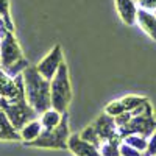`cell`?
Masks as SVG:
<instances>
[{"mask_svg":"<svg viewBox=\"0 0 156 156\" xmlns=\"http://www.w3.org/2000/svg\"><path fill=\"white\" fill-rule=\"evenodd\" d=\"M25 84V98L28 105L37 112L42 114L51 109V95H50V81L44 78L39 70L28 66L22 72Z\"/></svg>","mask_w":156,"mask_h":156,"instance_id":"1","label":"cell"},{"mask_svg":"<svg viewBox=\"0 0 156 156\" xmlns=\"http://www.w3.org/2000/svg\"><path fill=\"white\" fill-rule=\"evenodd\" d=\"M50 95H51V108L58 112H67V108L72 101V84L69 69L66 62H61V66L55 76L50 81Z\"/></svg>","mask_w":156,"mask_h":156,"instance_id":"2","label":"cell"},{"mask_svg":"<svg viewBox=\"0 0 156 156\" xmlns=\"http://www.w3.org/2000/svg\"><path fill=\"white\" fill-rule=\"evenodd\" d=\"M0 109L8 115L9 122L12 123V126L17 131H20L28 122L37 119V112L28 105L27 98H25V94L19 95L17 98H12V100L0 98Z\"/></svg>","mask_w":156,"mask_h":156,"instance_id":"3","label":"cell"},{"mask_svg":"<svg viewBox=\"0 0 156 156\" xmlns=\"http://www.w3.org/2000/svg\"><path fill=\"white\" fill-rule=\"evenodd\" d=\"M69 140V114L64 112L62 119L58 126L51 129H42V133L39 134L37 139L30 142V147H39V148H59L66 150L69 148L67 145Z\"/></svg>","mask_w":156,"mask_h":156,"instance_id":"4","label":"cell"},{"mask_svg":"<svg viewBox=\"0 0 156 156\" xmlns=\"http://www.w3.org/2000/svg\"><path fill=\"white\" fill-rule=\"evenodd\" d=\"M20 59H23L22 48L12 31L8 30L0 37V66H2V69H6Z\"/></svg>","mask_w":156,"mask_h":156,"instance_id":"5","label":"cell"},{"mask_svg":"<svg viewBox=\"0 0 156 156\" xmlns=\"http://www.w3.org/2000/svg\"><path fill=\"white\" fill-rule=\"evenodd\" d=\"M62 50H61V45H55L51 48L48 53L42 58V61L36 66V69L39 70L44 78H47L48 81H51V78L55 76V73L58 72L61 62H62Z\"/></svg>","mask_w":156,"mask_h":156,"instance_id":"6","label":"cell"},{"mask_svg":"<svg viewBox=\"0 0 156 156\" xmlns=\"http://www.w3.org/2000/svg\"><path fill=\"white\" fill-rule=\"evenodd\" d=\"M67 145H69V150L75 156H101L98 148L92 145L90 142H86L84 139H81L80 134L70 136L67 140Z\"/></svg>","mask_w":156,"mask_h":156,"instance_id":"7","label":"cell"},{"mask_svg":"<svg viewBox=\"0 0 156 156\" xmlns=\"http://www.w3.org/2000/svg\"><path fill=\"white\" fill-rule=\"evenodd\" d=\"M115 6H117V12H119L123 23L133 25L136 22L137 8H136L134 0H115Z\"/></svg>","mask_w":156,"mask_h":156,"instance_id":"8","label":"cell"},{"mask_svg":"<svg viewBox=\"0 0 156 156\" xmlns=\"http://www.w3.org/2000/svg\"><path fill=\"white\" fill-rule=\"evenodd\" d=\"M136 22L153 41H156V16H153L147 9H137Z\"/></svg>","mask_w":156,"mask_h":156,"instance_id":"9","label":"cell"},{"mask_svg":"<svg viewBox=\"0 0 156 156\" xmlns=\"http://www.w3.org/2000/svg\"><path fill=\"white\" fill-rule=\"evenodd\" d=\"M0 140H22V136L12 126L8 115L0 109Z\"/></svg>","mask_w":156,"mask_h":156,"instance_id":"10","label":"cell"},{"mask_svg":"<svg viewBox=\"0 0 156 156\" xmlns=\"http://www.w3.org/2000/svg\"><path fill=\"white\" fill-rule=\"evenodd\" d=\"M41 133H42V123H41V120H37V119L28 122L20 129L22 140H25L27 144H30V142H33L34 139H37Z\"/></svg>","mask_w":156,"mask_h":156,"instance_id":"11","label":"cell"},{"mask_svg":"<svg viewBox=\"0 0 156 156\" xmlns=\"http://www.w3.org/2000/svg\"><path fill=\"white\" fill-rule=\"evenodd\" d=\"M62 119V114L58 112L56 109H48L45 112H42V117H41V123H42V129H51L59 125Z\"/></svg>","mask_w":156,"mask_h":156,"instance_id":"12","label":"cell"},{"mask_svg":"<svg viewBox=\"0 0 156 156\" xmlns=\"http://www.w3.org/2000/svg\"><path fill=\"white\" fill-rule=\"evenodd\" d=\"M0 17L3 19V22L9 31L14 30V25H12L11 16H9V0H0Z\"/></svg>","mask_w":156,"mask_h":156,"instance_id":"13","label":"cell"},{"mask_svg":"<svg viewBox=\"0 0 156 156\" xmlns=\"http://www.w3.org/2000/svg\"><path fill=\"white\" fill-rule=\"evenodd\" d=\"M120 101H122V105L125 106L126 111H133V109H136L137 106H140L142 103H145L147 98L136 97V95H126V97H123Z\"/></svg>","mask_w":156,"mask_h":156,"instance_id":"14","label":"cell"},{"mask_svg":"<svg viewBox=\"0 0 156 156\" xmlns=\"http://www.w3.org/2000/svg\"><path fill=\"white\" fill-rule=\"evenodd\" d=\"M125 111H126V109H125V106L122 105L120 100H119V101H111L109 105L106 106V109H105V112L109 114V115H112V117L120 115V114H123Z\"/></svg>","mask_w":156,"mask_h":156,"instance_id":"15","label":"cell"},{"mask_svg":"<svg viewBox=\"0 0 156 156\" xmlns=\"http://www.w3.org/2000/svg\"><path fill=\"white\" fill-rule=\"evenodd\" d=\"M126 145H131L133 148H136V150H140V151H144V150H147V142L142 139V137H128L126 139Z\"/></svg>","mask_w":156,"mask_h":156,"instance_id":"16","label":"cell"},{"mask_svg":"<svg viewBox=\"0 0 156 156\" xmlns=\"http://www.w3.org/2000/svg\"><path fill=\"white\" fill-rule=\"evenodd\" d=\"M120 154L122 156H142V153L136 148H133L131 145H122L120 147Z\"/></svg>","mask_w":156,"mask_h":156,"instance_id":"17","label":"cell"},{"mask_svg":"<svg viewBox=\"0 0 156 156\" xmlns=\"http://www.w3.org/2000/svg\"><path fill=\"white\" fill-rule=\"evenodd\" d=\"M142 156H156V133H153L151 140L148 142L145 153H142Z\"/></svg>","mask_w":156,"mask_h":156,"instance_id":"18","label":"cell"},{"mask_svg":"<svg viewBox=\"0 0 156 156\" xmlns=\"http://www.w3.org/2000/svg\"><path fill=\"white\" fill-rule=\"evenodd\" d=\"M142 9H156V0H139Z\"/></svg>","mask_w":156,"mask_h":156,"instance_id":"19","label":"cell"},{"mask_svg":"<svg viewBox=\"0 0 156 156\" xmlns=\"http://www.w3.org/2000/svg\"><path fill=\"white\" fill-rule=\"evenodd\" d=\"M3 73V69H0V75H2Z\"/></svg>","mask_w":156,"mask_h":156,"instance_id":"20","label":"cell"}]
</instances>
